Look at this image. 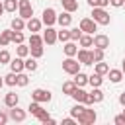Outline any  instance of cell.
Listing matches in <instances>:
<instances>
[{"label": "cell", "mask_w": 125, "mask_h": 125, "mask_svg": "<svg viewBox=\"0 0 125 125\" xmlns=\"http://www.w3.org/2000/svg\"><path fill=\"white\" fill-rule=\"evenodd\" d=\"M96 119H98V115L90 105H84V109L76 115V121L80 125H92V123H96Z\"/></svg>", "instance_id": "cell-1"}, {"label": "cell", "mask_w": 125, "mask_h": 125, "mask_svg": "<svg viewBox=\"0 0 125 125\" xmlns=\"http://www.w3.org/2000/svg\"><path fill=\"white\" fill-rule=\"evenodd\" d=\"M92 20H94L98 25H109L111 16L105 12V8H92Z\"/></svg>", "instance_id": "cell-2"}, {"label": "cell", "mask_w": 125, "mask_h": 125, "mask_svg": "<svg viewBox=\"0 0 125 125\" xmlns=\"http://www.w3.org/2000/svg\"><path fill=\"white\" fill-rule=\"evenodd\" d=\"M62 70L66 72V74H76L78 70H80V62L74 59V57H66L64 61H62Z\"/></svg>", "instance_id": "cell-3"}, {"label": "cell", "mask_w": 125, "mask_h": 125, "mask_svg": "<svg viewBox=\"0 0 125 125\" xmlns=\"http://www.w3.org/2000/svg\"><path fill=\"white\" fill-rule=\"evenodd\" d=\"M51 92L49 90H45V88H35L33 92H31V100L33 102H39V104H47V102H51Z\"/></svg>", "instance_id": "cell-4"}, {"label": "cell", "mask_w": 125, "mask_h": 125, "mask_svg": "<svg viewBox=\"0 0 125 125\" xmlns=\"http://www.w3.org/2000/svg\"><path fill=\"white\" fill-rule=\"evenodd\" d=\"M18 10H20V16L23 20H29L33 16V6L29 0H18Z\"/></svg>", "instance_id": "cell-5"}, {"label": "cell", "mask_w": 125, "mask_h": 125, "mask_svg": "<svg viewBox=\"0 0 125 125\" xmlns=\"http://www.w3.org/2000/svg\"><path fill=\"white\" fill-rule=\"evenodd\" d=\"M78 27L82 29V33H90V35H94V31H98V23L92 18H82Z\"/></svg>", "instance_id": "cell-6"}, {"label": "cell", "mask_w": 125, "mask_h": 125, "mask_svg": "<svg viewBox=\"0 0 125 125\" xmlns=\"http://www.w3.org/2000/svg\"><path fill=\"white\" fill-rule=\"evenodd\" d=\"M8 117H10L12 121H18V123H21V121H25V117H27V111H25V109H20L18 105H14V107H10V109H8Z\"/></svg>", "instance_id": "cell-7"}, {"label": "cell", "mask_w": 125, "mask_h": 125, "mask_svg": "<svg viewBox=\"0 0 125 125\" xmlns=\"http://www.w3.org/2000/svg\"><path fill=\"white\" fill-rule=\"evenodd\" d=\"M41 21L49 27V25H53V23H57V12L53 10V8H45L43 10V16H41Z\"/></svg>", "instance_id": "cell-8"}, {"label": "cell", "mask_w": 125, "mask_h": 125, "mask_svg": "<svg viewBox=\"0 0 125 125\" xmlns=\"http://www.w3.org/2000/svg\"><path fill=\"white\" fill-rule=\"evenodd\" d=\"M76 57H78V62L80 64H94V59H92V51H88V49H78L76 51Z\"/></svg>", "instance_id": "cell-9"}, {"label": "cell", "mask_w": 125, "mask_h": 125, "mask_svg": "<svg viewBox=\"0 0 125 125\" xmlns=\"http://www.w3.org/2000/svg\"><path fill=\"white\" fill-rule=\"evenodd\" d=\"M94 47L105 51V49L109 47V37H107L105 33H96V35H94Z\"/></svg>", "instance_id": "cell-10"}, {"label": "cell", "mask_w": 125, "mask_h": 125, "mask_svg": "<svg viewBox=\"0 0 125 125\" xmlns=\"http://www.w3.org/2000/svg\"><path fill=\"white\" fill-rule=\"evenodd\" d=\"M59 39H57V29H53V25H49L47 29H45V33H43V43H47V45H55Z\"/></svg>", "instance_id": "cell-11"}, {"label": "cell", "mask_w": 125, "mask_h": 125, "mask_svg": "<svg viewBox=\"0 0 125 125\" xmlns=\"http://www.w3.org/2000/svg\"><path fill=\"white\" fill-rule=\"evenodd\" d=\"M41 25H43V21H41L39 18H33V16H31L29 20H25V27H27L31 33H37V31L41 29Z\"/></svg>", "instance_id": "cell-12"}, {"label": "cell", "mask_w": 125, "mask_h": 125, "mask_svg": "<svg viewBox=\"0 0 125 125\" xmlns=\"http://www.w3.org/2000/svg\"><path fill=\"white\" fill-rule=\"evenodd\" d=\"M62 51H64V55L66 57H76V51H78V45H76V41H66L64 45H62Z\"/></svg>", "instance_id": "cell-13"}, {"label": "cell", "mask_w": 125, "mask_h": 125, "mask_svg": "<svg viewBox=\"0 0 125 125\" xmlns=\"http://www.w3.org/2000/svg\"><path fill=\"white\" fill-rule=\"evenodd\" d=\"M20 104V96L16 94V92H8L6 96H4V105L6 107H14V105H18Z\"/></svg>", "instance_id": "cell-14"}, {"label": "cell", "mask_w": 125, "mask_h": 125, "mask_svg": "<svg viewBox=\"0 0 125 125\" xmlns=\"http://www.w3.org/2000/svg\"><path fill=\"white\" fill-rule=\"evenodd\" d=\"M57 23L61 25V27H68L70 23H72V16H70V12H62L61 16H57Z\"/></svg>", "instance_id": "cell-15"}, {"label": "cell", "mask_w": 125, "mask_h": 125, "mask_svg": "<svg viewBox=\"0 0 125 125\" xmlns=\"http://www.w3.org/2000/svg\"><path fill=\"white\" fill-rule=\"evenodd\" d=\"M10 27H12L14 31H23V29H25V20H23L21 16H16V18H12Z\"/></svg>", "instance_id": "cell-16"}, {"label": "cell", "mask_w": 125, "mask_h": 125, "mask_svg": "<svg viewBox=\"0 0 125 125\" xmlns=\"http://www.w3.org/2000/svg\"><path fill=\"white\" fill-rule=\"evenodd\" d=\"M86 96H88V92H86V90H82V86H76V88H74V92L70 94V98H72L74 102H80V104H84Z\"/></svg>", "instance_id": "cell-17"}, {"label": "cell", "mask_w": 125, "mask_h": 125, "mask_svg": "<svg viewBox=\"0 0 125 125\" xmlns=\"http://www.w3.org/2000/svg\"><path fill=\"white\" fill-rule=\"evenodd\" d=\"M10 68H12V72H23V70H25V66H23V59H21V57L12 59V61H10Z\"/></svg>", "instance_id": "cell-18"}, {"label": "cell", "mask_w": 125, "mask_h": 125, "mask_svg": "<svg viewBox=\"0 0 125 125\" xmlns=\"http://www.w3.org/2000/svg\"><path fill=\"white\" fill-rule=\"evenodd\" d=\"M107 76H109V80H111L113 84H117V82L123 80V70H121V68H109V70H107Z\"/></svg>", "instance_id": "cell-19"}, {"label": "cell", "mask_w": 125, "mask_h": 125, "mask_svg": "<svg viewBox=\"0 0 125 125\" xmlns=\"http://www.w3.org/2000/svg\"><path fill=\"white\" fill-rule=\"evenodd\" d=\"M23 66H25L27 72H35V70H37V59H33L31 55L25 57V59H23Z\"/></svg>", "instance_id": "cell-20"}, {"label": "cell", "mask_w": 125, "mask_h": 125, "mask_svg": "<svg viewBox=\"0 0 125 125\" xmlns=\"http://www.w3.org/2000/svg\"><path fill=\"white\" fill-rule=\"evenodd\" d=\"M10 43H12V29L0 31V47H8Z\"/></svg>", "instance_id": "cell-21"}, {"label": "cell", "mask_w": 125, "mask_h": 125, "mask_svg": "<svg viewBox=\"0 0 125 125\" xmlns=\"http://www.w3.org/2000/svg\"><path fill=\"white\" fill-rule=\"evenodd\" d=\"M78 43H80V47H92L94 45V35H90V33H82L80 35V39H78Z\"/></svg>", "instance_id": "cell-22"}, {"label": "cell", "mask_w": 125, "mask_h": 125, "mask_svg": "<svg viewBox=\"0 0 125 125\" xmlns=\"http://www.w3.org/2000/svg\"><path fill=\"white\" fill-rule=\"evenodd\" d=\"M102 82H104V78H102V74H98V72H94L92 76H88V84H90L92 88L102 86Z\"/></svg>", "instance_id": "cell-23"}, {"label": "cell", "mask_w": 125, "mask_h": 125, "mask_svg": "<svg viewBox=\"0 0 125 125\" xmlns=\"http://www.w3.org/2000/svg\"><path fill=\"white\" fill-rule=\"evenodd\" d=\"M74 84H76V86H86V84H88V74H84V72L78 70V72L74 74Z\"/></svg>", "instance_id": "cell-24"}, {"label": "cell", "mask_w": 125, "mask_h": 125, "mask_svg": "<svg viewBox=\"0 0 125 125\" xmlns=\"http://www.w3.org/2000/svg\"><path fill=\"white\" fill-rule=\"evenodd\" d=\"M27 111H29L31 115H39V113L43 111V105H41L39 102H33V100H31V104L27 105Z\"/></svg>", "instance_id": "cell-25"}, {"label": "cell", "mask_w": 125, "mask_h": 125, "mask_svg": "<svg viewBox=\"0 0 125 125\" xmlns=\"http://www.w3.org/2000/svg\"><path fill=\"white\" fill-rule=\"evenodd\" d=\"M61 2H62V8H64L66 12H70V14L78 10V2H76V0H61Z\"/></svg>", "instance_id": "cell-26"}, {"label": "cell", "mask_w": 125, "mask_h": 125, "mask_svg": "<svg viewBox=\"0 0 125 125\" xmlns=\"http://www.w3.org/2000/svg\"><path fill=\"white\" fill-rule=\"evenodd\" d=\"M94 64H96V70H94V72H98V74H102V76L107 74V70H109V64H107V62L98 61V62H94Z\"/></svg>", "instance_id": "cell-27"}, {"label": "cell", "mask_w": 125, "mask_h": 125, "mask_svg": "<svg viewBox=\"0 0 125 125\" xmlns=\"http://www.w3.org/2000/svg\"><path fill=\"white\" fill-rule=\"evenodd\" d=\"M88 94H90V98H92V102H94V104H98V102H102V100H104V92L100 90V86H98V88H94V90H92V92H88Z\"/></svg>", "instance_id": "cell-28"}, {"label": "cell", "mask_w": 125, "mask_h": 125, "mask_svg": "<svg viewBox=\"0 0 125 125\" xmlns=\"http://www.w3.org/2000/svg\"><path fill=\"white\" fill-rule=\"evenodd\" d=\"M39 45H43V37L39 33H31L29 35V47H39Z\"/></svg>", "instance_id": "cell-29"}, {"label": "cell", "mask_w": 125, "mask_h": 125, "mask_svg": "<svg viewBox=\"0 0 125 125\" xmlns=\"http://www.w3.org/2000/svg\"><path fill=\"white\" fill-rule=\"evenodd\" d=\"M74 88H76V84H74V80H66V82H62V94H66V96H70V94L74 92Z\"/></svg>", "instance_id": "cell-30"}, {"label": "cell", "mask_w": 125, "mask_h": 125, "mask_svg": "<svg viewBox=\"0 0 125 125\" xmlns=\"http://www.w3.org/2000/svg\"><path fill=\"white\" fill-rule=\"evenodd\" d=\"M16 55H18V57H21V59L29 57V47H27V45H23V43H20V45H18V49H16Z\"/></svg>", "instance_id": "cell-31"}, {"label": "cell", "mask_w": 125, "mask_h": 125, "mask_svg": "<svg viewBox=\"0 0 125 125\" xmlns=\"http://www.w3.org/2000/svg\"><path fill=\"white\" fill-rule=\"evenodd\" d=\"M4 84H8V86H18V76H16V72H8V74L4 76Z\"/></svg>", "instance_id": "cell-32"}, {"label": "cell", "mask_w": 125, "mask_h": 125, "mask_svg": "<svg viewBox=\"0 0 125 125\" xmlns=\"http://www.w3.org/2000/svg\"><path fill=\"white\" fill-rule=\"evenodd\" d=\"M57 39L59 41H62V43H66L68 39H70V29H61V31H57Z\"/></svg>", "instance_id": "cell-33"}, {"label": "cell", "mask_w": 125, "mask_h": 125, "mask_svg": "<svg viewBox=\"0 0 125 125\" xmlns=\"http://www.w3.org/2000/svg\"><path fill=\"white\" fill-rule=\"evenodd\" d=\"M104 57H105V51H104V49H98V47H94V51H92V59H94V62H98V61H104Z\"/></svg>", "instance_id": "cell-34"}, {"label": "cell", "mask_w": 125, "mask_h": 125, "mask_svg": "<svg viewBox=\"0 0 125 125\" xmlns=\"http://www.w3.org/2000/svg\"><path fill=\"white\" fill-rule=\"evenodd\" d=\"M16 76H18V86H27L29 84V76L25 74V72H16Z\"/></svg>", "instance_id": "cell-35"}, {"label": "cell", "mask_w": 125, "mask_h": 125, "mask_svg": "<svg viewBox=\"0 0 125 125\" xmlns=\"http://www.w3.org/2000/svg\"><path fill=\"white\" fill-rule=\"evenodd\" d=\"M4 10L6 12H16L18 10V0H4Z\"/></svg>", "instance_id": "cell-36"}, {"label": "cell", "mask_w": 125, "mask_h": 125, "mask_svg": "<svg viewBox=\"0 0 125 125\" xmlns=\"http://www.w3.org/2000/svg\"><path fill=\"white\" fill-rule=\"evenodd\" d=\"M23 39H25V37H23L21 31H14V29H12V43L20 45V43H23Z\"/></svg>", "instance_id": "cell-37"}, {"label": "cell", "mask_w": 125, "mask_h": 125, "mask_svg": "<svg viewBox=\"0 0 125 125\" xmlns=\"http://www.w3.org/2000/svg\"><path fill=\"white\" fill-rule=\"evenodd\" d=\"M29 55H31L33 59L43 57V45H39V47H29Z\"/></svg>", "instance_id": "cell-38"}, {"label": "cell", "mask_w": 125, "mask_h": 125, "mask_svg": "<svg viewBox=\"0 0 125 125\" xmlns=\"http://www.w3.org/2000/svg\"><path fill=\"white\" fill-rule=\"evenodd\" d=\"M10 61H12V55L6 49H2L0 51V64H10Z\"/></svg>", "instance_id": "cell-39"}, {"label": "cell", "mask_w": 125, "mask_h": 125, "mask_svg": "<svg viewBox=\"0 0 125 125\" xmlns=\"http://www.w3.org/2000/svg\"><path fill=\"white\" fill-rule=\"evenodd\" d=\"M88 4L92 8H105V6H109V0H88Z\"/></svg>", "instance_id": "cell-40"}, {"label": "cell", "mask_w": 125, "mask_h": 125, "mask_svg": "<svg viewBox=\"0 0 125 125\" xmlns=\"http://www.w3.org/2000/svg\"><path fill=\"white\" fill-rule=\"evenodd\" d=\"M80 35H82V29L80 27H72L70 29V41H78Z\"/></svg>", "instance_id": "cell-41"}, {"label": "cell", "mask_w": 125, "mask_h": 125, "mask_svg": "<svg viewBox=\"0 0 125 125\" xmlns=\"http://www.w3.org/2000/svg\"><path fill=\"white\" fill-rule=\"evenodd\" d=\"M82 109H84V105H82L80 102H76V105H72V107H70V115H72V117L76 119V115H78V113H80Z\"/></svg>", "instance_id": "cell-42"}, {"label": "cell", "mask_w": 125, "mask_h": 125, "mask_svg": "<svg viewBox=\"0 0 125 125\" xmlns=\"http://www.w3.org/2000/svg\"><path fill=\"white\" fill-rule=\"evenodd\" d=\"M8 119H10V117H8V113H6V111H0V125H6V123H8Z\"/></svg>", "instance_id": "cell-43"}, {"label": "cell", "mask_w": 125, "mask_h": 125, "mask_svg": "<svg viewBox=\"0 0 125 125\" xmlns=\"http://www.w3.org/2000/svg\"><path fill=\"white\" fill-rule=\"evenodd\" d=\"M74 123H78V121H76L72 115H70V117H66V119H62V125H74Z\"/></svg>", "instance_id": "cell-44"}, {"label": "cell", "mask_w": 125, "mask_h": 125, "mask_svg": "<svg viewBox=\"0 0 125 125\" xmlns=\"http://www.w3.org/2000/svg\"><path fill=\"white\" fill-rule=\"evenodd\" d=\"M123 2H125V0H109V4H111L113 8H121V6H123Z\"/></svg>", "instance_id": "cell-45"}, {"label": "cell", "mask_w": 125, "mask_h": 125, "mask_svg": "<svg viewBox=\"0 0 125 125\" xmlns=\"http://www.w3.org/2000/svg\"><path fill=\"white\" fill-rule=\"evenodd\" d=\"M115 123H117V125H125V115H123V113L117 115V117H115Z\"/></svg>", "instance_id": "cell-46"}, {"label": "cell", "mask_w": 125, "mask_h": 125, "mask_svg": "<svg viewBox=\"0 0 125 125\" xmlns=\"http://www.w3.org/2000/svg\"><path fill=\"white\" fill-rule=\"evenodd\" d=\"M119 104L125 107V92H121V94H119Z\"/></svg>", "instance_id": "cell-47"}, {"label": "cell", "mask_w": 125, "mask_h": 125, "mask_svg": "<svg viewBox=\"0 0 125 125\" xmlns=\"http://www.w3.org/2000/svg\"><path fill=\"white\" fill-rule=\"evenodd\" d=\"M4 12H6V10H4V4H2V2H0V16H2V14H4Z\"/></svg>", "instance_id": "cell-48"}, {"label": "cell", "mask_w": 125, "mask_h": 125, "mask_svg": "<svg viewBox=\"0 0 125 125\" xmlns=\"http://www.w3.org/2000/svg\"><path fill=\"white\" fill-rule=\"evenodd\" d=\"M4 86V76H0V88Z\"/></svg>", "instance_id": "cell-49"}, {"label": "cell", "mask_w": 125, "mask_h": 125, "mask_svg": "<svg viewBox=\"0 0 125 125\" xmlns=\"http://www.w3.org/2000/svg\"><path fill=\"white\" fill-rule=\"evenodd\" d=\"M121 70H123V74H125V59H123V64H121Z\"/></svg>", "instance_id": "cell-50"}, {"label": "cell", "mask_w": 125, "mask_h": 125, "mask_svg": "<svg viewBox=\"0 0 125 125\" xmlns=\"http://www.w3.org/2000/svg\"><path fill=\"white\" fill-rule=\"evenodd\" d=\"M121 8H125V2H123V6H121Z\"/></svg>", "instance_id": "cell-51"}, {"label": "cell", "mask_w": 125, "mask_h": 125, "mask_svg": "<svg viewBox=\"0 0 125 125\" xmlns=\"http://www.w3.org/2000/svg\"><path fill=\"white\" fill-rule=\"evenodd\" d=\"M123 115H125V109H123Z\"/></svg>", "instance_id": "cell-52"}]
</instances>
